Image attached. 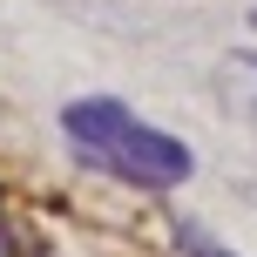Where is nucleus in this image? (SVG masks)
Returning <instances> with one entry per match:
<instances>
[{
	"label": "nucleus",
	"mask_w": 257,
	"mask_h": 257,
	"mask_svg": "<svg viewBox=\"0 0 257 257\" xmlns=\"http://www.w3.org/2000/svg\"><path fill=\"white\" fill-rule=\"evenodd\" d=\"M61 136L75 142V156L88 169L128 183V190H176V183H190V169H196L190 142H176L156 122H142L128 102H115V95H81V102H68L61 108Z\"/></svg>",
	"instance_id": "nucleus-1"
},
{
	"label": "nucleus",
	"mask_w": 257,
	"mask_h": 257,
	"mask_svg": "<svg viewBox=\"0 0 257 257\" xmlns=\"http://www.w3.org/2000/svg\"><path fill=\"white\" fill-rule=\"evenodd\" d=\"M176 244L190 250V257H237V250H223V244H210V237L196 230V223H183V230H176Z\"/></svg>",
	"instance_id": "nucleus-3"
},
{
	"label": "nucleus",
	"mask_w": 257,
	"mask_h": 257,
	"mask_svg": "<svg viewBox=\"0 0 257 257\" xmlns=\"http://www.w3.org/2000/svg\"><path fill=\"white\" fill-rule=\"evenodd\" d=\"M0 257H14V244H7V237H0Z\"/></svg>",
	"instance_id": "nucleus-4"
},
{
	"label": "nucleus",
	"mask_w": 257,
	"mask_h": 257,
	"mask_svg": "<svg viewBox=\"0 0 257 257\" xmlns=\"http://www.w3.org/2000/svg\"><path fill=\"white\" fill-rule=\"evenodd\" d=\"M217 95H223L230 115L257 122V54H230V61L217 68Z\"/></svg>",
	"instance_id": "nucleus-2"
}]
</instances>
